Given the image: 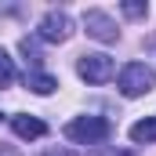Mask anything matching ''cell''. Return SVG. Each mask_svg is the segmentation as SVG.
<instances>
[{"mask_svg": "<svg viewBox=\"0 0 156 156\" xmlns=\"http://www.w3.org/2000/svg\"><path fill=\"white\" fill-rule=\"evenodd\" d=\"M109 120L105 116H76L66 123V138L76 142V145H102L109 138Z\"/></svg>", "mask_w": 156, "mask_h": 156, "instance_id": "obj_1", "label": "cell"}, {"mask_svg": "<svg viewBox=\"0 0 156 156\" xmlns=\"http://www.w3.org/2000/svg\"><path fill=\"white\" fill-rule=\"evenodd\" d=\"M156 87V69H149L145 62H127L120 69V91L127 98H142Z\"/></svg>", "mask_w": 156, "mask_h": 156, "instance_id": "obj_2", "label": "cell"}, {"mask_svg": "<svg viewBox=\"0 0 156 156\" xmlns=\"http://www.w3.org/2000/svg\"><path fill=\"white\" fill-rule=\"evenodd\" d=\"M37 37L47 40V44H66L73 37V18L66 11H47L40 18V26H37Z\"/></svg>", "mask_w": 156, "mask_h": 156, "instance_id": "obj_3", "label": "cell"}, {"mask_svg": "<svg viewBox=\"0 0 156 156\" xmlns=\"http://www.w3.org/2000/svg\"><path fill=\"white\" fill-rule=\"evenodd\" d=\"M76 73L87 83H105V80H113V73H116V62L109 58V55H80V62H76Z\"/></svg>", "mask_w": 156, "mask_h": 156, "instance_id": "obj_4", "label": "cell"}, {"mask_svg": "<svg viewBox=\"0 0 156 156\" xmlns=\"http://www.w3.org/2000/svg\"><path fill=\"white\" fill-rule=\"evenodd\" d=\"M83 29H87V37L102 40V44H113V40L120 37L116 22H113L105 11H83Z\"/></svg>", "mask_w": 156, "mask_h": 156, "instance_id": "obj_5", "label": "cell"}, {"mask_svg": "<svg viewBox=\"0 0 156 156\" xmlns=\"http://www.w3.org/2000/svg\"><path fill=\"white\" fill-rule=\"evenodd\" d=\"M11 127H15V134H18V138H44V134H47L44 120H37V116H26V113L11 116Z\"/></svg>", "mask_w": 156, "mask_h": 156, "instance_id": "obj_6", "label": "cell"}, {"mask_svg": "<svg viewBox=\"0 0 156 156\" xmlns=\"http://www.w3.org/2000/svg\"><path fill=\"white\" fill-rule=\"evenodd\" d=\"M26 87H29L33 94H51V91L58 87V80L51 76V73H40V69H33V73H26Z\"/></svg>", "mask_w": 156, "mask_h": 156, "instance_id": "obj_7", "label": "cell"}, {"mask_svg": "<svg viewBox=\"0 0 156 156\" xmlns=\"http://www.w3.org/2000/svg\"><path fill=\"white\" fill-rule=\"evenodd\" d=\"M131 138H134L138 145H145V142H156V116H145V120H138V123L131 127Z\"/></svg>", "mask_w": 156, "mask_h": 156, "instance_id": "obj_8", "label": "cell"}, {"mask_svg": "<svg viewBox=\"0 0 156 156\" xmlns=\"http://www.w3.org/2000/svg\"><path fill=\"white\" fill-rule=\"evenodd\" d=\"M15 83V62L7 58V51H0V87H11Z\"/></svg>", "mask_w": 156, "mask_h": 156, "instance_id": "obj_9", "label": "cell"}, {"mask_svg": "<svg viewBox=\"0 0 156 156\" xmlns=\"http://www.w3.org/2000/svg\"><path fill=\"white\" fill-rule=\"evenodd\" d=\"M123 15L127 18H142V15H149V4L145 0H127L123 4Z\"/></svg>", "mask_w": 156, "mask_h": 156, "instance_id": "obj_10", "label": "cell"}, {"mask_svg": "<svg viewBox=\"0 0 156 156\" xmlns=\"http://www.w3.org/2000/svg\"><path fill=\"white\" fill-rule=\"evenodd\" d=\"M18 51L26 55V62H33V66H40V47H37V44H33L29 37H26L22 44H18Z\"/></svg>", "mask_w": 156, "mask_h": 156, "instance_id": "obj_11", "label": "cell"}, {"mask_svg": "<svg viewBox=\"0 0 156 156\" xmlns=\"http://www.w3.org/2000/svg\"><path fill=\"white\" fill-rule=\"evenodd\" d=\"M44 156H76V153H73V149H62V145H55V149H47Z\"/></svg>", "mask_w": 156, "mask_h": 156, "instance_id": "obj_12", "label": "cell"}, {"mask_svg": "<svg viewBox=\"0 0 156 156\" xmlns=\"http://www.w3.org/2000/svg\"><path fill=\"white\" fill-rule=\"evenodd\" d=\"M98 156H134V153H120V149H105V153H98Z\"/></svg>", "mask_w": 156, "mask_h": 156, "instance_id": "obj_13", "label": "cell"}, {"mask_svg": "<svg viewBox=\"0 0 156 156\" xmlns=\"http://www.w3.org/2000/svg\"><path fill=\"white\" fill-rule=\"evenodd\" d=\"M0 156H15V153H7V149H0Z\"/></svg>", "mask_w": 156, "mask_h": 156, "instance_id": "obj_14", "label": "cell"}]
</instances>
